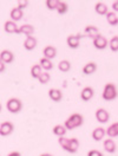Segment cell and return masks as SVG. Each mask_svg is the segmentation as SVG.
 Returning a JSON list of instances; mask_svg holds the SVG:
<instances>
[{
    "label": "cell",
    "mask_w": 118,
    "mask_h": 156,
    "mask_svg": "<svg viewBox=\"0 0 118 156\" xmlns=\"http://www.w3.org/2000/svg\"><path fill=\"white\" fill-rule=\"evenodd\" d=\"M23 16H24V12L21 10H19L18 7H13L10 12V17L12 21H19V20L23 19Z\"/></svg>",
    "instance_id": "18"
},
{
    "label": "cell",
    "mask_w": 118,
    "mask_h": 156,
    "mask_svg": "<svg viewBox=\"0 0 118 156\" xmlns=\"http://www.w3.org/2000/svg\"><path fill=\"white\" fill-rule=\"evenodd\" d=\"M49 97L51 101L53 102H60L61 98H63V92L59 90V89H50L49 90Z\"/></svg>",
    "instance_id": "16"
},
{
    "label": "cell",
    "mask_w": 118,
    "mask_h": 156,
    "mask_svg": "<svg viewBox=\"0 0 118 156\" xmlns=\"http://www.w3.org/2000/svg\"><path fill=\"white\" fill-rule=\"evenodd\" d=\"M58 142L60 147L64 149V150H66L68 151V148H69V138H66V137L61 136L58 138Z\"/></svg>",
    "instance_id": "32"
},
{
    "label": "cell",
    "mask_w": 118,
    "mask_h": 156,
    "mask_svg": "<svg viewBox=\"0 0 118 156\" xmlns=\"http://www.w3.org/2000/svg\"><path fill=\"white\" fill-rule=\"evenodd\" d=\"M88 156H104V154L102 151L97 150V149H92L88 153Z\"/></svg>",
    "instance_id": "34"
},
{
    "label": "cell",
    "mask_w": 118,
    "mask_h": 156,
    "mask_svg": "<svg viewBox=\"0 0 118 156\" xmlns=\"http://www.w3.org/2000/svg\"><path fill=\"white\" fill-rule=\"evenodd\" d=\"M39 65H40V68L43 69L44 71H50V70H52L53 69V63L50 60V59H47V58H40V60H39Z\"/></svg>",
    "instance_id": "22"
},
{
    "label": "cell",
    "mask_w": 118,
    "mask_h": 156,
    "mask_svg": "<svg viewBox=\"0 0 118 156\" xmlns=\"http://www.w3.org/2000/svg\"><path fill=\"white\" fill-rule=\"evenodd\" d=\"M58 2L59 0H46L45 1V5L49 10H57L58 7Z\"/></svg>",
    "instance_id": "31"
},
{
    "label": "cell",
    "mask_w": 118,
    "mask_h": 156,
    "mask_svg": "<svg viewBox=\"0 0 118 156\" xmlns=\"http://www.w3.org/2000/svg\"><path fill=\"white\" fill-rule=\"evenodd\" d=\"M69 10V6H68V2L65 1H59L58 2V7H57V12L59 14H65Z\"/></svg>",
    "instance_id": "30"
},
{
    "label": "cell",
    "mask_w": 118,
    "mask_h": 156,
    "mask_svg": "<svg viewBox=\"0 0 118 156\" xmlns=\"http://www.w3.org/2000/svg\"><path fill=\"white\" fill-rule=\"evenodd\" d=\"M18 25L12 20H6L4 24V30L6 33H18Z\"/></svg>",
    "instance_id": "13"
},
{
    "label": "cell",
    "mask_w": 118,
    "mask_h": 156,
    "mask_svg": "<svg viewBox=\"0 0 118 156\" xmlns=\"http://www.w3.org/2000/svg\"><path fill=\"white\" fill-rule=\"evenodd\" d=\"M58 69L59 71H61V72H69L70 70H71V63H70L69 60L64 59V60L59 62Z\"/></svg>",
    "instance_id": "26"
},
{
    "label": "cell",
    "mask_w": 118,
    "mask_h": 156,
    "mask_svg": "<svg viewBox=\"0 0 118 156\" xmlns=\"http://www.w3.org/2000/svg\"><path fill=\"white\" fill-rule=\"evenodd\" d=\"M95 11L97 12V14L99 16H106V13H108V6L104 4V2H102V1H98V2H96V5H95Z\"/></svg>",
    "instance_id": "21"
},
{
    "label": "cell",
    "mask_w": 118,
    "mask_h": 156,
    "mask_svg": "<svg viewBox=\"0 0 118 156\" xmlns=\"http://www.w3.org/2000/svg\"><path fill=\"white\" fill-rule=\"evenodd\" d=\"M92 138L95 140V141H102L103 138H104V136L106 135V130L104 129L103 127H97L93 129V131H92Z\"/></svg>",
    "instance_id": "12"
},
{
    "label": "cell",
    "mask_w": 118,
    "mask_h": 156,
    "mask_svg": "<svg viewBox=\"0 0 118 156\" xmlns=\"http://www.w3.org/2000/svg\"><path fill=\"white\" fill-rule=\"evenodd\" d=\"M37 38L33 37V36H29V37H26L25 40H24V48L27 51H32V50L36 49L37 46Z\"/></svg>",
    "instance_id": "11"
},
{
    "label": "cell",
    "mask_w": 118,
    "mask_h": 156,
    "mask_svg": "<svg viewBox=\"0 0 118 156\" xmlns=\"http://www.w3.org/2000/svg\"><path fill=\"white\" fill-rule=\"evenodd\" d=\"M109 45L108 39L105 38L104 36H102L100 33L97 34L95 38H93V46L97 50H104Z\"/></svg>",
    "instance_id": "5"
},
{
    "label": "cell",
    "mask_w": 118,
    "mask_h": 156,
    "mask_svg": "<svg viewBox=\"0 0 118 156\" xmlns=\"http://www.w3.org/2000/svg\"><path fill=\"white\" fill-rule=\"evenodd\" d=\"M84 36H86L88 38H95L97 34H99V30L97 26H93V25H88L85 27V31H84Z\"/></svg>",
    "instance_id": "19"
},
{
    "label": "cell",
    "mask_w": 118,
    "mask_h": 156,
    "mask_svg": "<svg viewBox=\"0 0 118 156\" xmlns=\"http://www.w3.org/2000/svg\"><path fill=\"white\" fill-rule=\"evenodd\" d=\"M7 156H21V154H20L19 151H12Z\"/></svg>",
    "instance_id": "37"
},
{
    "label": "cell",
    "mask_w": 118,
    "mask_h": 156,
    "mask_svg": "<svg viewBox=\"0 0 118 156\" xmlns=\"http://www.w3.org/2000/svg\"><path fill=\"white\" fill-rule=\"evenodd\" d=\"M97 71V64L95 62H88L83 66V73L84 75H92Z\"/></svg>",
    "instance_id": "17"
},
{
    "label": "cell",
    "mask_w": 118,
    "mask_h": 156,
    "mask_svg": "<svg viewBox=\"0 0 118 156\" xmlns=\"http://www.w3.org/2000/svg\"><path fill=\"white\" fill-rule=\"evenodd\" d=\"M14 130V126L12 122H9V121H5L0 124V136L2 137H6L11 135Z\"/></svg>",
    "instance_id": "4"
},
{
    "label": "cell",
    "mask_w": 118,
    "mask_h": 156,
    "mask_svg": "<svg viewBox=\"0 0 118 156\" xmlns=\"http://www.w3.org/2000/svg\"><path fill=\"white\" fill-rule=\"evenodd\" d=\"M0 60L5 64H11L14 60V55L10 50H2L0 52Z\"/></svg>",
    "instance_id": "8"
},
{
    "label": "cell",
    "mask_w": 118,
    "mask_h": 156,
    "mask_svg": "<svg viewBox=\"0 0 118 156\" xmlns=\"http://www.w3.org/2000/svg\"><path fill=\"white\" fill-rule=\"evenodd\" d=\"M106 20L110 25L112 26H116L118 24V16L115 12H108L106 13Z\"/></svg>",
    "instance_id": "25"
},
{
    "label": "cell",
    "mask_w": 118,
    "mask_h": 156,
    "mask_svg": "<svg viewBox=\"0 0 118 156\" xmlns=\"http://www.w3.org/2000/svg\"><path fill=\"white\" fill-rule=\"evenodd\" d=\"M78 148H79L78 138H76V137L69 138V148H68V151L71 153V154H75V153H77Z\"/></svg>",
    "instance_id": "20"
},
{
    "label": "cell",
    "mask_w": 118,
    "mask_h": 156,
    "mask_svg": "<svg viewBox=\"0 0 118 156\" xmlns=\"http://www.w3.org/2000/svg\"><path fill=\"white\" fill-rule=\"evenodd\" d=\"M6 109L11 114H18L23 109V103L19 98H10L6 102Z\"/></svg>",
    "instance_id": "3"
},
{
    "label": "cell",
    "mask_w": 118,
    "mask_h": 156,
    "mask_svg": "<svg viewBox=\"0 0 118 156\" xmlns=\"http://www.w3.org/2000/svg\"><path fill=\"white\" fill-rule=\"evenodd\" d=\"M96 118L99 123H108L109 119H110V114H109L108 110L99 108L96 110Z\"/></svg>",
    "instance_id": "7"
},
{
    "label": "cell",
    "mask_w": 118,
    "mask_h": 156,
    "mask_svg": "<svg viewBox=\"0 0 118 156\" xmlns=\"http://www.w3.org/2000/svg\"><path fill=\"white\" fill-rule=\"evenodd\" d=\"M39 156H53L52 154H49V153H44V154H41V155Z\"/></svg>",
    "instance_id": "38"
},
{
    "label": "cell",
    "mask_w": 118,
    "mask_h": 156,
    "mask_svg": "<svg viewBox=\"0 0 118 156\" xmlns=\"http://www.w3.org/2000/svg\"><path fill=\"white\" fill-rule=\"evenodd\" d=\"M103 147H104V150L109 154H113L116 151V149H117V146H116V143H115V141L112 138H106L104 141V146Z\"/></svg>",
    "instance_id": "14"
},
{
    "label": "cell",
    "mask_w": 118,
    "mask_h": 156,
    "mask_svg": "<svg viewBox=\"0 0 118 156\" xmlns=\"http://www.w3.org/2000/svg\"><path fill=\"white\" fill-rule=\"evenodd\" d=\"M43 55H44V58H47V59H53L57 57V49L52 45H47L43 49Z\"/></svg>",
    "instance_id": "10"
},
{
    "label": "cell",
    "mask_w": 118,
    "mask_h": 156,
    "mask_svg": "<svg viewBox=\"0 0 118 156\" xmlns=\"http://www.w3.org/2000/svg\"><path fill=\"white\" fill-rule=\"evenodd\" d=\"M18 33L20 34H25L26 37H29V36H33L34 33V27L29 24H24L21 25L19 29H18Z\"/></svg>",
    "instance_id": "15"
},
{
    "label": "cell",
    "mask_w": 118,
    "mask_h": 156,
    "mask_svg": "<svg viewBox=\"0 0 118 156\" xmlns=\"http://www.w3.org/2000/svg\"><path fill=\"white\" fill-rule=\"evenodd\" d=\"M93 95H95L93 88L92 87H85V88L82 90V92H80V98L84 102H88L90 99H92Z\"/></svg>",
    "instance_id": "9"
},
{
    "label": "cell",
    "mask_w": 118,
    "mask_h": 156,
    "mask_svg": "<svg viewBox=\"0 0 118 156\" xmlns=\"http://www.w3.org/2000/svg\"><path fill=\"white\" fill-rule=\"evenodd\" d=\"M117 96H118L117 87L113 83L105 84V87L103 89V94H102L103 99H105V101H113V99L117 98Z\"/></svg>",
    "instance_id": "2"
},
{
    "label": "cell",
    "mask_w": 118,
    "mask_h": 156,
    "mask_svg": "<svg viewBox=\"0 0 118 156\" xmlns=\"http://www.w3.org/2000/svg\"><path fill=\"white\" fill-rule=\"evenodd\" d=\"M5 70H6V64H5V63H2V62L0 60V73H1V72H4Z\"/></svg>",
    "instance_id": "35"
},
{
    "label": "cell",
    "mask_w": 118,
    "mask_h": 156,
    "mask_svg": "<svg viewBox=\"0 0 118 156\" xmlns=\"http://www.w3.org/2000/svg\"><path fill=\"white\" fill-rule=\"evenodd\" d=\"M109 46L112 52H117L118 51V36H113L109 41Z\"/></svg>",
    "instance_id": "28"
},
{
    "label": "cell",
    "mask_w": 118,
    "mask_h": 156,
    "mask_svg": "<svg viewBox=\"0 0 118 156\" xmlns=\"http://www.w3.org/2000/svg\"><path fill=\"white\" fill-rule=\"evenodd\" d=\"M29 5V2L27 1V0H20V1H18L17 2V7L19 9V10H24V9H26L27 6Z\"/></svg>",
    "instance_id": "33"
},
{
    "label": "cell",
    "mask_w": 118,
    "mask_h": 156,
    "mask_svg": "<svg viewBox=\"0 0 118 156\" xmlns=\"http://www.w3.org/2000/svg\"><path fill=\"white\" fill-rule=\"evenodd\" d=\"M38 80H39L40 84H47L50 80H51V76H50L49 72L43 71V72L40 73V76L38 77Z\"/></svg>",
    "instance_id": "29"
},
{
    "label": "cell",
    "mask_w": 118,
    "mask_h": 156,
    "mask_svg": "<svg viewBox=\"0 0 118 156\" xmlns=\"http://www.w3.org/2000/svg\"><path fill=\"white\" fill-rule=\"evenodd\" d=\"M83 37V34H71L66 39V43L69 45L70 49H78L80 45V39Z\"/></svg>",
    "instance_id": "6"
},
{
    "label": "cell",
    "mask_w": 118,
    "mask_h": 156,
    "mask_svg": "<svg viewBox=\"0 0 118 156\" xmlns=\"http://www.w3.org/2000/svg\"><path fill=\"white\" fill-rule=\"evenodd\" d=\"M43 72V69L40 68L39 64H34V65H32V68H31V76L33 78H37L40 76V73Z\"/></svg>",
    "instance_id": "27"
},
{
    "label": "cell",
    "mask_w": 118,
    "mask_h": 156,
    "mask_svg": "<svg viewBox=\"0 0 118 156\" xmlns=\"http://www.w3.org/2000/svg\"><path fill=\"white\" fill-rule=\"evenodd\" d=\"M53 134L56 135V136L58 137H61V136H65V134H66V128L64 127V124H57V126H54L53 127Z\"/></svg>",
    "instance_id": "24"
},
{
    "label": "cell",
    "mask_w": 118,
    "mask_h": 156,
    "mask_svg": "<svg viewBox=\"0 0 118 156\" xmlns=\"http://www.w3.org/2000/svg\"><path fill=\"white\" fill-rule=\"evenodd\" d=\"M112 10L115 11V12H118V0L112 2Z\"/></svg>",
    "instance_id": "36"
},
{
    "label": "cell",
    "mask_w": 118,
    "mask_h": 156,
    "mask_svg": "<svg viewBox=\"0 0 118 156\" xmlns=\"http://www.w3.org/2000/svg\"><path fill=\"white\" fill-rule=\"evenodd\" d=\"M0 112H1V104H0Z\"/></svg>",
    "instance_id": "39"
},
{
    "label": "cell",
    "mask_w": 118,
    "mask_h": 156,
    "mask_svg": "<svg viewBox=\"0 0 118 156\" xmlns=\"http://www.w3.org/2000/svg\"><path fill=\"white\" fill-rule=\"evenodd\" d=\"M84 123V117L82 114H78V112H75L72 114L71 116L65 121L64 123V127L66 128V130H73L76 128H79L83 126Z\"/></svg>",
    "instance_id": "1"
},
{
    "label": "cell",
    "mask_w": 118,
    "mask_h": 156,
    "mask_svg": "<svg viewBox=\"0 0 118 156\" xmlns=\"http://www.w3.org/2000/svg\"><path fill=\"white\" fill-rule=\"evenodd\" d=\"M106 135H108L110 138H111V137L118 136V122H115L113 124H111V126L106 129Z\"/></svg>",
    "instance_id": "23"
}]
</instances>
